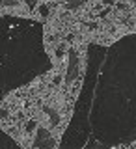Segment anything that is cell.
Masks as SVG:
<instances>
[{"mask_svg": "<svg viewBox=\"0 0 136 149\" xmlns=\"http://www.w3.org/2000/svg\"><path fill=\"white\" fill-rule=\"evenodd\" d=\"M112 149L136 140V34L88 47V67L60 149Z\"/></svg>", "mask_w": 136, "mask_h": 149, "instance_id": "cell-1", "label": "cell"}, {"mask_svg": "<svg viewBox=\"0 0 136 149\" xmlns=\"http://www.w3.org/2000/svg\"><path fill=\"white\" fill-rule=\"evenodd\" d=\"M50 67L39 21L13 15L0 19V99Z\"/></svg>", "mask_w": 136, "mask_h": 149, "instance_id": "cell-2", "label": "cell"}, {"mask_svg": "<svg viewBox=\"0 0 136 149\" xmlns=\"http://www.w3.org/2000/svg\"><path fill=\"white\" fill-rule=\"evenodd\" d=\"M54 142H52V136H50L49 130L45 129H37V136L34 140V147L36 149H52Z\"/></svg>", "mask_w": 136, "mask_h": 149, "instance_id": "cell-3", "label": "cell"}, {"mask_svg": "<svg viewBox=\"0 0 136 149\" xmlns=\"http://www.w3.org/2000/svg\"><path fill=\"white\" fill-rule=\"evenodd\" d=\"M69 58H71V67H69V73H67V82H71L73 80V77H75V67H77V54H75V50H71L69 52Z\"/></svg>", "mask_w": 136, "mask_h": 149, "instance_id": "cell-4", "label": "cell"}, {"mask_svg": "<svg viewBox=\"0 0 136 149\" xmlns=\"http://www.w3.org/2000/svg\"><path fill=\"white\" fill-rule=\"evenodd\" d=\"M36 129H37L36 121H28V123H26V132H32V130H36Z\"/></svg>", "mask_w": 136, "mask_h": 149, "instance_id": "cell-5", "label": "cell"}, {"mask_svg": "<svg viewBox=\"0 0 136 149\" xmlns=\"http://www.w3.org/2000/svg\"><path fill=\"white\" fill-rule=\"evenodd\" d=\"M6 116H8V112H6V110H0V118H6Z\"/></svg>", "mask_w": 136, "mask_h": 149, "instance_id": "cell-6", "label": "cell"}]
</instances>
